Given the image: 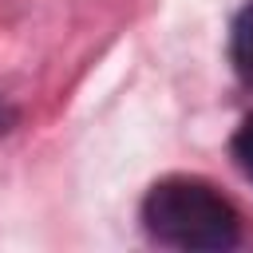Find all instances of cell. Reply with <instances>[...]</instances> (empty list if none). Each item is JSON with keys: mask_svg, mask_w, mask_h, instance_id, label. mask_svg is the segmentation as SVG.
<instances>
[{"mask_svg": "<svg viewBox=\"0 0 253 253\" xmlns=\"http://www.w3.org/2000/svg\"><path fill=\"white\" fill-rule=\"evenodd\" d=\"M12 119H16V115H12V107H8L4 99H0V134H4L8 126H12Z\"/></svg>", "mask_w": 253, "mask_h": 253, "instance_id": "obj_4", "label": "cell"}, {"mask_svg": "<svg viewBox=\"0 0 253 253\" xmlns=\"http://www.w3.org/2000/svg\"><path fill=\"white\" fill-rule=\"evenodd\" d=\"M142 225L158 245L186 253H221L241 241L237 206L194 174L158 178L142 198Z\"/></svg>", "mask_w": 253, "mask_h": 253, "instance_id": "obj_1", "label": "cell"}, {"mask_svg": "<svg viewBox=\"0 0 253 253\" xmlns=\"http://www.w3.org/2000/svg\"><path fill=\"white\" fill-rule=\"evenodd\" d=\"M229 59L233 71L241 75V83L253 87V0H245V8L233 16V32H229Z\"/></svg>", "mask_w": 253, "mask_h": 253, "instance_id": "obj_2", "label": "cell"}, {"mask_svg": "<svg viewBox=\"0 0 253 253\" xmlns=\"http://www.w3.org/2000/svg\"><path fill=\"white\" fill-rule=\"evenodd\" d=\"M233 158L253 174V115H245V123H241L237 134H233Z\"/></svg>", "mask_w": 253, "mask_h": 253, "instance_id": "obj_3", "label": "cell"}]
</instances>
